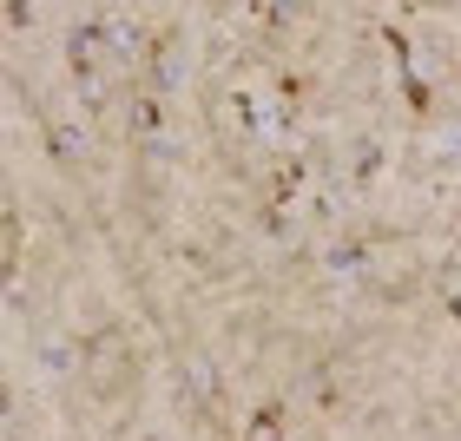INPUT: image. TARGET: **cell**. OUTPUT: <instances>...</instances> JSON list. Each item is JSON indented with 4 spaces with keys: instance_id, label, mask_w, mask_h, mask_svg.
Instances as JSON below:
<instances>
[{
    "instance_id": "obj_1",
    "label": "cell",
    "mask_w": 461,
    "mask_h": 441,
    "mask_svg": "<svg viewBox=\"0 0 461 441\" xmlns=\"http://www.w3.org/2000/svg\"><path fill=\"white\" fill-rule=\"evenodd\" d=\"M67 53H73V67L99 86V73H106V59H113V40H106V27H79V33L67 40Z\"/></svg>"
},
{
    "instance_id": "obj_2",
    "label": "cell",
    "mask_w": 461,
    "mask_h": 441,
    "mask_svg": "<svg viewBox=\"0 0 461 441\" xmlns=\"http://www.w3.org/2000/svg\"><path fill=\"white\" fill-rule=\"evenodd\" d=\"M132 125H139V132H158V106H152V99H139V106H132Z\"/></svg>"
}]
</instances>
